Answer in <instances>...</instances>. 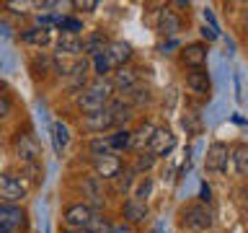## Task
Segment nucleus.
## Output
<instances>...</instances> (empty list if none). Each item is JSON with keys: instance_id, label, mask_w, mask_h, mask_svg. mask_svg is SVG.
I'll return each mask as SVG.
<instances>
[{"instance_id": "obj_24", "label": "nucleus", "mask_w": 248, "mask_h": 233, "mask_svg": "<svg viewBox=\"0 0 248 233\" xmlns=\"http://www.w3.org/2000/svg\"><path fill=\"white\" fill-rule=\"evenodd\" d=\"M23 39H26L29 44H36V47H44L49 44V29H29L26 34H23Z\"/></svg>"}, {"instance_id": "obj_28", "label": "nucleus", "mask_w": 248, "mask_h": 233, "mask_svg": "<svg viewBox=\"0 0 248 233\" xmlns=\"http://www.w3.org/2000/svg\"><path fill=\"white\" fill-rule=\"evenodd\" d=\"M93 70H96V75L98 78H104L106 73H111V65H108V57H106V54L104 52H101V54H96V57H93Z\"/></svg>"}, {"instance_id": "obj_32", "label": "nucleus", "mask_w": 248, "mask_h": 233, "mask_svg": "<svg viewBox=\"0 0 248 233\" xmlns=\"http://www.w3.org/2000/svg\"><path fill=\"white\" fill-rule=\"evenodd\" d=\"M96 5H98L96 0H75L73 3V8H78V11H93Z\"/></svg>"}, {"instance_id": "obj_29", "label": "nucleus", "mask_w": 248, "mask_h": 233, "mask_svg": "<svg viewBox=\"0 0 248 233\" xmlns=\"http://www.w3.org/2000/svg\"><path fill=\"white\" fill-rule=\"evenodd\" d=\"M127 93L132 96V101H135V104H147V101H150V91H147V88H142L140 83H137L132 91H127Z\"/></svg>"}, {"instance_id": "obj_21", "label": "nucleus", "mask_w": 248, "mask_h": 233, "mask_svg": "<svg viewBox=\"0 0 248 233\" xmlns=\"http://www.w3.org/2000/svg\"><path fill=\"white\" fill-rule=\"evenodd\" d=\"M70 143V130H67V124H62V122H54L52 124V145H54V150L62 153L67 148Z\"/></svg>"}, {"instance_id": "obj_12", "label": "nucleus", "mask_w": 248, "mask_h": 233, "mask_svg": "<svg viewBox=\"0 0 248 233\" xmlns=\"http://www.w3.org/2000/svg\"><path fill=\"white\" fill-rule=\"evenodd\" d=\"M83 127L88 132H104V130L114 127V119H111V114H108L106 109H101V112H91V114L83 116Z\"/></svg>"}, {"instance_id": "obj_35", "label": "nucleus", "mask_w": 248, "mask_h": 233, "mask_svg": "<svg viewBox=\"0 0 248 233\" xmlns=\"http://www.w3.org/2000/svg\"><path fill=\"white\" fill-rule=\"evenodd\" d=\"M62 233H85V231H80V228H65Z\"/></svg>"}, {"instance_id": "obj_7", "label": "nucleus", "mask_w": 248, "mask_h": 233, "mask_svg": "<svg viewBox=\"0 0 248 233\" xmlns=\"http://www.w3.org/2000/svg\"><path fill=\"white\" fill-rule=\"evenodd\" d=\"M228 155H230V150L225 143H212L207 150V158H204V168L209 174H222L228 168Z\"/></svg>"}, {"instance_id": "obj_26", "label": "nucleus", "mask_w": 248, "mask_h": 233, "mask_svg": "<svg viewBox=\"0 0 248 233\" xmlns=\"http://www.w3.org/2000/svg\"><path fill=\"white\" fill-rule=\"evenodd\" d=\"M57 26L62 29V34H78V31H83V23L78 18H67V16L57 18Z\"/></svg>"}, {"instance_id": "obj_6", "label": "nucleus", "mask_w": 248, "mask_h": 233, "mask_svg": "<svg viewBox=\"0 0 248 233\" xmlns=\"http://www.w3.org/2000/svg\"><path fill=\"white\" fill-rule=\"evenodd\" d=\"M176 148V135L168 127H155L150 143H147V150L153 155H168Z\"/></svg>"}, {"instance_id": "obj_18", "label": "nucleus", "mask_w": 248, "mask_h": 233, "mask_svg": "<svg viewBox=\"0 0 248 233\" xmlns=\"http://www.w3.org/2000/svg\"><path fill=\"white\" fill-rule=\"evenodd\" d=\"M230 161H232V168H235L238 176H248V145L246 143H240V145L232 148Z\"/></svg>"}, {"instance_id": "obj_36", "label": "nucleus", "mask_w": 248, "mask_h": 233, "mask_svg": "<svg viewBox=\"0 0 248 233\" xmlns=\"http://www.w3.org/2000/svg\"><path fill=\"white\" fill-rule=\"evenodd\" d=\"M246 220H248V207H246Z\"/></svg>"}, {"instance_id": "obj_11", "label": "nucleus", "mask_w": 248, "mask_h": 233, "mask_svg": "<svg viewBox=\"0 0 248 233\" xmlns=\"http://www.w3.org/2000/svg\"><path fill=\"white\" fill-rule=\"evenodd\" d=\"M93 168H96L101 179H114L122 171V161L116 153H108V155H101V158H93Z\"/></svg>"}, {"instance_id": "obj_38", "label": "nucleus", "mask_w": 248, "mask_h": 233, "mask_svg": "<svg viewBox=\"0 0 248 233\" xmlns=\"http://www.w3.org/2000/svg\"><path fill=\"white\" fill-rule=\"evenodd\" d=\"M108 233H116V231H108Z\"/></svg>"}, {"instance_id": "obj_25", "label": "nucleus", "mask_w": 248, "mask_h": 233, "mask_svg": "<svg viewBox=\"0 0 248 233\" xmlns=\"http://www.w3.org/2000/svg\"><path fill=\"white\" fill-rule=\"evenodd\" d=\"M129 140H132V132L119 130V132H114V135L108 137V145H111V150H122V148L129 145Z\"/></svg>"}, {"instance_id": "obj_15", "label": "nucleus", "mask_w": 248, "mask_h": 233, "mask_svg": "<svg viewBox=\"0 0 248 233\" xmlns=\"http://www.w3.org/2000/svg\"><path fill=\"white\" fill-rule=\"evenodd\" d=\"M140 83V70H132V67H119L114 73V88H119V91H132L135 85Z\"/></svg>"}, {"instance_id": "obj_31", "label": "nucleus", "mask_w": 248, "mask_h": 233, "mask_svg": "<svg viewBox=\"0 0 248 233\" xmlns=\"http://www.w3.org/2000/svg\"><path fill=\"white\" fill-rule=\"evenodd\" d=\"M153 163H155V155L153 153H142L137 158V171H147V168H153Z\"/></svg>"}, {"instance_id": "obj_39", "label": "nucleus", "mask_w": 248, "mask_h": 233, "mask_svg": "<svg viewBox=\"0 0 248 233\" xmlns=\"http://www.w3.org/2000/svg\"><path fill=\"white\" fill-rule=\"evenodd\" d=\"M207 233H212V231H207Z\"/></svg>"}, {"instance_id": "obj_16", "label": "nucleus", "mask_w": 248, "mask_h": 233, "mask_svg": "<svg viewBox=\"0 0 248 233\" xmlns=\"http://www.w3.org/2000/svg\"><path fill=\"white\" fill-rule=\"evenodd\" d=\"M106 112L111 114V119H114V124H124L132 116V106L129 104H124L122 99H114L111 96V101L106 104Z\"/></svg>"}, {"instance_id": "obj_30", "label": "nucleus", "mask_w": 248, "mask_h": 233, "mask_svg": "<svg viewBox=\"0 0 248 233\" xmlns=\"http://www.w3.org/2000/svg\"><path fill=\"white\" fill-rule=\"evenodd\" d=\"M153 192V182H150V179H142V182H140V186H137V189H135V200H140V202H145L147 200V194H150Z\"/></svg>"}, {"instance_id": "obj_19", "label": "nucleus", "mask_w": 248, "mask_h": 233, "mask_svg": "<svg viewBox=\"0 0 248 233\" xmlns=\"http://www.w3.org/2000/svg\"><path fill=\"white\" fill-rule=\"evenodd\" d=\"M124 217H127L129 223H142L145 217H147V207H145V202H140V200H127L124 202Z\"/></svg>"}, {"instance_id": "obj_37", "label": "nucleus", "mask_w": 248, "mask_h": 233, "mask_svg": "<svg viewBox=\"0 0 248 233\" xmlns=\"http://www.w3.org/2000/svg\"><path fill=\"white\" fill-rule=\"evenodd\" d=\"M150 233H158V231H150Z\"/></svg>"}, {"instance_id": "obj_1", "label": "nucleus", "mask_w": 248, "mask_h": 233, "mask_svg": "<svg viewBox=\"0 0 248 233\" xmlns=\"http://www.w3.org/2000/svg\"><path fill=\"white\" fill-rule=\"evenodd\" d=\"M111 93H114L111 81L98 78V81H93V83H88V85L83 88V93L78 96V106H80L85 114L101 112V109H106V104L111 101Z\"/></svg>"}, {"instance_id": "obj_23", "label": "nucleus", "mask_w": 248, "mask_h": 233, "mask_svg": "<svg viewBox=\"0 0 248 233\" xmlns=\"http://www.w3.org/2000/svg\"><path fill=\"white\" fill-rule=\"evenodd\" d=\"M106 39H104V34H91V36H85L83 39V52L85 54H91V57H96V54H101L106 50Z\"/></svg>"}, {"instance_id": "obj_13", "label": "nucleus", "mask_w": 248, "mask_h": 233, "mask_svg": "<svg viewBox=\"0 0 248 233\" xmlns=\"http://www.w3.org/2000/svg\"><path fill=\"white\" fill-rule=\"evenodd\" d=\"M181 60L189 65L191 70H197L202 67L207 62V47L202 44V42H194V44H186L184 50H181Z\"/></svg>"}, {"instance_id": "obj_5", "label": "nucleus", "mask_w": 248, "mask_h": 233, "mask_svg": "<svg viewBox=\"0 0 248 233\" xmlns=\"http://www.w3.org/2000/svg\"><path fill=\"white\" fill-rule=\"evenodd\" d=\"M93 215H96V210H93L91 205H85V202H75V205H67L65 210V228H85Z\"/></svg>"}, {"instance_id": "obj_20", "label": "nucleus", "mask_w": 248, "mask_h": 233, "mask_svg": "<svg viewBox=\"0 0 248 233\" xmlns=\"http://www.w3.org/2000/svg\"><path fill=\"white\" fill-rule=\"evenodd\" d=\"M178 29H181V21L173 16V11H160V16H158V31L160 34L173 36V34H178Z\"/></svg>"}, {"instance_id": "obj_4", "label": "nucleus", "mask_w": 248, "mask_h": 233, "mask_svg": "<svg viewBox=\"0 0 248 233\" xmlns=\"http://www.w3.org/2000/svg\"><path fill=\"white\" fill-rule=\"evenodd\" d=\"M26 225V215L18 205H3L0 202V233H18Z\"/></svg>"}, {"instance_id": "obj_27", "label": "nucleus", "mask_w": 248, "mask_h": 233, "mask_svg": "<svg viewBox=\"0 0 248 233\" xmlns=\"http://www.w3.org/2000/svg\"><path fill=\"white\" fill-rule=\"evenodd\" d=\"M108 153H114L111 145H108V140H104V137L91 140V155L93 158H101V155H108Z\"/></svg>"}, {"instance_id": "obj_10", "label": "nucleus", "mask_w": 248, "mask_h": 233, "mask_svg": "<svg viewBox=\"0 0 248 233\" xmlns=\"http://www.w3.org/2000/svg\"><path fill=\"white\" fill-rule=\"evenodd\" d=\"M88 70H91L88 60H75L73 67L67 70V85H70V88H73V91H83L85 85H88Z\"/></svg>"}, {"instance_id": "obj_34", "label": "nucleus", "mask_w": 248, "mask_h": 233, "mask_svg": "<svg viewBox=\"0 0 248 233\" xmlns=\"http://www.w3.org/2000/svg\"><path fill=\"white\" fill-rule=\"evenodd\" d=\"M202 205H204V202H207V205H209V202H212V189H209V186L204 184V186H202Z\"/></svg>"}, {"instance_id": "obj_33", "label": "nucleus", "mask_w": 248, "mask_h": 233, "mask_svg": "<svg viewBox=\"0 0 248 233\" xmlns=\"http://www.w3.org/2000/svg\"><path fill=\"white\" fill-rule=\"evenodd\" d=\"M8 114H11V101L5 96H0V119H5Z\"/></svg>"}, {"instance_id": "obj_22", "label": "nucleus", "mask_w": 248, "mask_h": 233, "mask_svg": "<svg viewBox=\"0 0 248 233\" xmlns=\"http://www.w3.org/2000/svg\"><path fill=\"white\" fill-rule=\"evenodd\" d=\"M153 132H155V124L145 122V124H142V127H140L137 132H132V140H129V145H132V148H137V150H142V148H145L147 143H150Z\"/></svg>"}, {"instance_id": "obj_14", "label": "nucleus", "mask_w": 248, "mask_h": 233, "mask_svg": "<svg viewBox=\"0 0 248 233\" xmlns=\"http://www.w3.org/2000/svg\"><path fill=\"white\" fill-rule=\"evenodd\" d=\"M186 88H189L191 93H199V96L209 93L212 83H209L207 70H204V67H197V70H191V73H186Z\"/></svg>"}, {"instance_id": "obj_9", "label": "nucleus", "mask_w": 248, "mask_h": 233, "mask_svg": "<svg viewBox=\"0 0 248 233\" xmlns=\"http://www.w3.org/2000/svg\"><path fill=\"white\" fill-rule=\"evenodd\" d=\"M104 54L108 57V65L111 67H124L129 62V57H132V47L127 44V42H108L106 44V50H104Z\"/></svg>"}, {"instance_id": "obj_3", "label": "nucleus", "mask_w": 248, "mask_h": 233, "mask_svg": "<svg viewBox=\"0 0 248 233\" xmlns=\"http://www.w3.org/2000/svg\"><path fill=\"white\" fill-rule=\"evenodd\" d=\"M29 194V184L16 174H0V202L3 205H18Z\"/></svg>"}, {"instance_id": "obj_2", "label": "nucleus", "mask_w": 248, "mask_h": 233, "mask_svg": "<svg viewBox=\"0 0 248 233\" xmlns=\"http://www.w3.org/2000/svg\"><path fill=\"white\" fill-rule=\"evenodd\" d=\"M215 217H212V210L207 205H186L181 210V225L186 231H194V233H207L212 228Z\"/></svg>"}, {"instance_id": "obj_8", "label": "nucleus", "mask_w": 248, "mask_h": 233, "mask_svg": "<svg viewBox=\"0 0 248 233\" xmlns=\"http://www.w3.org/2000/svg\"><path fill=\"white\" fill-rule=\"evenodd\" d=\"M16 155H18L21 166H26V163H39L42 150H39L36 140L31 135H18L16 137Z\"/></svg>"}, {"instance_id": "obj_17", "label": "nucleus", "mask_w": 248, "mask_h": 233, "mask_svg": "<svg viewBox=\"0 0 248 233\" xmlns=\"http://www.w3.org/2000/svg\"><path fill=\"white\" fill-rule=\"evenodd\" d=\"M57 52L78 57V54L83 52V39L78 36V34H62V36L57 39Z\"/></svg>"}]
</instances>
